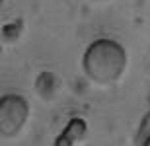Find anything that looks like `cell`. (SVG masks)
<instances>
[{"instance_id": "1", "label": "cell", "mask_w": 150, "mask_h": 146, "mask_svg": "<svg viewBox=\"0 0 150 146\" xmlns=\"http://www.w3.org/2000/svg\"><path fill=\"white\" fill-rule=\"evenodd\" d=\"M127 51L115 39L101 37L88 45L82 55V70L96 86H113L127 70Z\"/></svg>"}, {"instance_id": "2", "label": "cell", "mask_w": 150, "mask_h": 146, "mask_svg": "<svg viewBox=\"0 0 150 146\" xmlns=\"http://www.w3.org/2000/svg\"><path fill=\"white\" fill-rule=\"evenodd\" d=\"M29 121V103L20 94L0 96V138L12 140L20 136Z\"/></svg>"}, {"instance_id": "3", "label": "cell", "mask_w": 150, "mask_h": 146, "mask_svg": "<svg viewBox=\"0 0 150 146\" xmlns=\"http://www.w3.org/2000/svg\"><path fill=\"white\" fill-rule=\"evenodd\" d=\"M86 135H88V123L82 117H72L64 125L61 135L55 138L53 146H78L84 142Z\"/></svg>"}, {"instance_id": "4", "label": "cell", "mask_w": 150, "mask_h": 146, "mask_svg": "<svg viewBox=\"0 0 150 146\" xmlns=\"http://www.w3.org/2000/svg\"><path fill=\"white\" fill-rule=\"evenodd\" d=\"M59 90H61V78L55 72L43 70L35 78V92L41 99H53L59 94Z\"/></svg>"}, {"instance_id": "5", "label": "cell", "mask_w": 150, "mask_h": 146, "mask_svg": "<svg viewBox=\"0 0 150 146\" xmlns=\"http://www.w3.org/2000/svg\"><path fill=\"white\" fill-rule=\"evenodd\" d=\"M148 136H150V113L144 117V121H142V125H140V129H139V136H137V142H139V146L142 144V142H144Z\"/></svg>"}, {"instance_id": "6", "label": "cell", "mask_w": 150, "mask_h": 146, "mask_svg": "<svg viewBox=\"0 0 150 146\" xmlns=\"http://www.w3.org/2000/svg\"><path fill=\"white\" fill-rule=\"evenodd\" d=\"M140 146H150V136H148V138H146V140L142 142V144H140Z\"/></svg>"}, {"instance_id": "7", "label": "cell", "mask_w": 150, "mask_h": 146, "mask_svg": "<svg viewBox=\"0 0 150 146\" xmlns=\"http://www.w3.org/2000/svg\"><path fill=\"white\" fill-rule=\"evenodd\" d=\"M4 2H6V0H0V8H2V6H4Z\"/></svg>"}, {"instance_id": "8", "label": "cell", "mask_w": 150, "mask_h": 146, "mask_svg": "<svg viewBox=\"0 0 150 146\" xmlns=\"http://www.w3.org/2000/svg\"><path fill=\"white\" fill-rule=\"evenodd\" d=\"M92 2H107V0H92Z\"/></svg>"}]
</instances>
